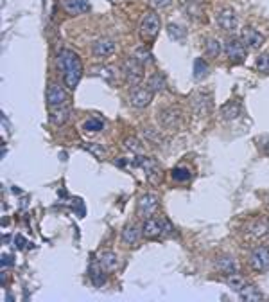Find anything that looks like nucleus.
<instances>
[{
    "instance_id": "f257e3e1",
    "label": "nucleus",
    "mask_w": 269,
    "mask_h": 302,
    "mask_svg": "<svg viewBox=\"0 0 269 302\" xmlns=\"http://www.w3.org/2000/svg\"><path fill=\"white\" fill-rule=\"evenodd\" d=\"M58 65L63 70V81L68 88L74 90L81 81V76H83V63H81L79 56L75 54L74 51H63L58 54Z\"/></svg>"
},
{
    "instance_id": "f03ea898",
    "label": "nucleus",
    "mask_w": 269,
    "mask_h": 302,
    "mask_svg": "<svg viewBox=\"0 0 269 302\" xmlns=\"http://www.w3.org/2000/svg\"><path fill=\"white\" fill-rule=\"evenodd\" d=\"M170 232H172V226L163 218H147L142 226V234L146 238H158V236H165Z\"/></svg>"
},
{
    "instance_id": "7ed1b4c3",
    "label": "nucleus",
    "mask_w": 269,
    "mask_h": 302,
    "mask_svg": "<svg viewBox=\"0 0 269 302\" xmlns=\"http://www.w3.org/2000/svg\"><path fill=\"white\" fill-rule=\"evenodd\" d=\"M160 24H162L160 16L155 11L146 13L142 16V20H140V36H142V40H155L160 31Z\"/></svg>"
},
{
    "instance_id": "20e7f679",
    "label": "nucleus",
    "mask_w": 269,
    "mask_h": 302,
    "mask_svg": "<svg viewBox=\"0 0 269 302\" xmlns=\"http://www.w3.org/2000/svg\"><path fill=\"white\" fill-rule=\"evenodd\" d=\"M122 76L127 85L137 87V85H140V81L144 78V65H140L134 58H127L122 63Z\"/></svg>"
},
{
    "instance_id": "39448f33",
    "label": "nucleus",
    "mask_w": 269,
    "mask_h": 302,
    "mask_svg": "<svg viewBox=\"0 0 269 302\" xmlns=\"http://www.w3.org/2000/svg\"><path fill=\"white\" fill-rule=\"evenodd\" d=\"M137 166H140L146 171V178L151 183H160L162 180V169H160L158 162L153 157H137Z\"/></svg>"
},
{
    "instance_id": "423d86ee",
    "label": "nucleus",
    "mask_w": 269,
    "mask_h": 302,
    "mask_svg": "<svg viewBox=\"0 0 269 302\" xmlns=\"http://www.w3.org/2000/svg\"><path fill=\"white\" fill-rule=\"evenodd\" d=\"M158 123L165 130H176L182 123V111L176 106H167L158 111Z\"/></svg>"
},
{
    "instance_id": "0eeeda50",
    "label": "nucleus",
    "mask_w": 269,
    "mask_h": 302,
    "mask_svg": "<svg viewBox=\"0 0 269 302\" xmlns=\"http://www.w3.org/2000/svg\"><path fill=\"white\" fill-rule=\"evenodd\" d=\"M158 211V196L156 195H144L142 198L139 200V207H137V214L140 218L147 219L153 218Z\"/></svg>"
},
{
    "instance_id": "6e6552de",
    "label": "nucleus",
    "mask_w": 269,
    "mask_h": 302,
    "mask_svg": "<svg viewBox=\"0 0 269 302\" xmlns=\"http://www.w3.org/2000/svg\"><path fill=\"white\" fill-rule=\"evenodd\" d=\"M225 52L230 58V61L234 63H241L246 58V45L242 44V40H237V38H228L225 42Z\"/></svg>"
},
{
    "instance_id": "1a4fd4ad",
    "label": "nucleus",
    "mask_w": 269,
    "mask_h": 302,
    "mask_svg": "<svg viewBox=\"0 0 269 302\" xmlns=\"http://www.w3.org/2000/svg\"><path fill=\"white\" fill-rule=\"evenodd\" d=\"M192 108H194L196 116H208L212 111V94L210 92H198V94H194L192 96Z\"/></svg>"
},
{
    "instance_id": "9d476101",
    "label": "nucleus",
    "mask_w": 269,
    "mask_h": 302,
    "mask_svg": "<svg viewBox=\"0 0 269 302\" xmlns=\"http://www.w3.org/2000/svg\"><path fill=\"white\" fill-rule=\"evenodd\" d=\"M249 265L255 272H265L269 270V248L267 247H258L251 252L249 255Z\"/></svg>"
},
{
    "instance_id": "9b49d317",
    "label": "nucleus",
    "mask_w": 269,
    "mask_h": 302,
    "mask_svg": "<svg viewBox=\"0 0 269 302\" xmlns=\"http://www.w3.org/2000/svg\"><path fill=\"white\" fill-rule=\"evenodd\" d=\"M151 101H153V92L147 87H139V85H137V87L131 90L129 103L133 104L134 108H146Z\"/></svg>"
},
{
    "instance_id": "f8f14e48",
    "label": "nucleus",
    "mask_w": 269,
    "mask_h": 302,
    "mask_svg": "<svg viewBox=\"0 0 269 302\" xmlns=\"http://www.w3.org/2000/svg\"><path fill=\"white\" fill-rule=\"evenodd\" d=\"M67 103V92L60 87V85L51 83L47 88V104L51 108H60L65 106Z\"/></svg>"
},
{
    "instance_id": "ddd939ff",
    "label": "nucleus",
    "mask_w": 269,
    "mask_h": 302,
    "mask_svg": "<svg viewBox=\"0 0 269 302\" xmlns=\"http://www.w3.org/2000/svg\"><path fill=\"white\" fill-rule=\"evenodd\" d=\"M241 40L242 44L248 49H260L264 45V36L253 27H244L241 32Z\"/></svg>"
},
{
    "instance_id": "4468645a",
    "label": "nucleus",
    "mask_w": 269,
    "mask_h": 302,
    "mask_svg": "<svg viewBox=\"0 0 269 302\" xmlns=\"http://www.w3.org/2000/svg\"><path fill=\"white\" fill-rule=\"evenodd\" d=\"M215 20H217V25L222 29V31H235L237 29V16L232 9H222V11L217 13L215 16Z\"/></svg>"
},
{
    "instance_id": "2eb2a0df",
    "label": "nucleus",
    "mask_w": 269,
    "mask_h": 302,
    "mask_svg": "<svg viewBox=\"0 0 269 302\" xmlns=\"http://www.w3.org/2000/svg\"><path fill=\"white\" fill-rule=\"evenodd\" d=\"M115 47H117L115 40H111V38H99L94 44V56H97V58H108V56H111L115 52Z\"/></svg>"
},
{
    "instance_id": "dca6fc26",
    "label": "nucleus",
    "mask_w": 269,
    "mask_h": 302,
    "mask_svg": "<svg viewBox=\"0 0 269 302\" xmlns=\"http://www.w3.org/2000/svg\"><path fill=\"white\" fill-rule=\"evenodd\" d=\"M215 268H217L219 274L226 275V277L239 272L237 261H235L234 257H230V255H222V257H219L217 261H215Z\"/></svg>"
},
{
    "instance_id": "f3484780",
    "label": "nucleus",
    "mask_w": 269,
    "mask_h": 302,
    "mask_svg": "<svg viewBox=\"0 0 269 302\" xmlns=\"http://www.w3.org/2000/svg\"><path fill=\"white\" fill-rule=\"evenodd\" d=\"M97 261H99V265L106 272H115V270H119V267H120V259L115 252H103Z\"/></svg>"
},
{
    "instance_id": "a211bd4d",
    "label": "nucleus",
    "mask_w": 269,
    "mask_h": 302,
    "mask_svg": "<svg viewBox=\"0 0 269 302\" xmlns=\"http://www.w3.org/2000/svg\"><path fill=\"white\" fill-rule=\"evenodd\" d=\"M63 9L68 15L75 16L86 13L90 9V4H88V0H63Z\"/></svg>"
},
{
    "instance_id": "6ab92c4d",
    "label": "nucleus",
    "mask_w": 269,
    "mask_h": 302,
    "mask_svg": "<svg viewBox=\"0 0 269 302\" xmlns=\"http://www.w3.org/2000/svg\"><path fill=\"white\" fill-rule=\"evenodd\" d=\"M241 116V104L237 101H228L221 106V117L225 121H234Z\"/></svg>"
},
{
    "instance_id": "aec40b11",
    "label": "nucleus",
    "mask_w": 269,
    "mask_h": 302,
    "mask_svg": "<svg viewBox=\"0 0 269 302\" xmlns=\"http://www.w3.org/2000/svg\"><path fill=\"white\" fill-rule=\"evenodd\" d=\"M68 119H70V108H67V106L52 108L51 123L54 124V126H61V124H65Z\"/></svg>"
},
{
    "instance_id": "412c9836",
    "label": "nucleus",
    "mask_w": 269,
    "mask_h": 302,
    "mask_svg": "<svg viewBox=\"0 0 269 302\" xmlns=\"http://www.w3.org/2000/svg\"><path fill=\"white\" fill-rule=\"evenodd\" d=\"M167 87L165 83V78H163V74H160V72H155V74L149 76V80H147V88H149L153 94L155 92H163Z\"/></svg>"
},
{
    "instance_id": "4be33fe9",
    "label": "nucleus",
    "mask_w": 269,
    "mask_h": 302,
    "mask_svg": "<svg viewBox=\"0 0 269 302\" xmlns=\"http://www.w3.org/2000/svg\"><path fill=\"white\" fill-rule=\"evenodd\" d=\"M104 268L99 265V261L97 262H94L90 267V279H92V282H94L95 286H103L104 282H106V275H104Z\"/></svg>"
},
{
    "instance_id": "5701e85b",
    "label": "nucleus",
    "mask_w": 269,
    "mask_h": 302,
    "mask_svg": "<svg viewBox=\"0 0 269 302\" xmlns=\"http://www.w3.org/2000/svg\"><path fill=\"white\" fill-rule=\"evenodd\" d=\"M92 76H97V78H103L106 81H111L115 78V70L113 67H108V65H95L90 70Z\"/></svg>"
},
{
    "instance_id": "b1692460",
    "label": "nucleus",
    "mask_w": 269,
    "mask_h": 302,
    "mask_svg": "<svg viewBox=\"0 0 269 302\" xmlns=\"http://www.w3.org/2000/svg\"><path fill=\"white\" fill-rule=\"evenodd\" d=\"M133 58L139 61L140 65H144V67H146V65H149V63H153V54H151V51H149V49H146V47L134 49Z\"/></svg>"
},
{
    "instance_id": "393cba45",
    "label": "nucleus",
    "mask_w": 269,
    "mask_h": 302,
    "mask_svg": "<svg viewBox=\"0 0 269 302\" xmlns=\"http://www.w3.org/2000/svg\"><path fill=\"white\" fill-rule=\"evenodd\" d=\"M208 63H206L203 58H198V60L194 61V78L198 81H201V80H205L206 76H208Z\"/></svg>"
},
{
    "instance_id": "a878e982",
    "label": "nucleus",
    "mask_w": 269,
    "mask_h": 302,
    "mask_svg": "<svg viewBox=\"0 0 269 302\" xmlns=\"http://www.w3.org/2000/svg\"><path fill=\"white\" fill-rule=\"evenodd\" d=\"M139 238H140V234H139V231H137V226L127 225L122 231V241L126 243V245H134V243L139 241Z\"/></svg>"
},
{
    "instance_id": "bb28decb",
    "label": "nucleus",
    "mask_w": 269,
    "mask_h": 302,
    "mask_svg": "<svg viewBox=\"0 0 269 302\" xmlns=\"http://www.w3.org/2000/svg\"><path fill=\"white\" fill-rule=\"evenodd\" d=\"M222 47H221V42L215 40V38H208L205 44V52L210 56V58H217L221 54Z\"/></svg>"
},
{
    "instance_id": "cd10ccee",
    "label": "nucleus",
    "mask_w": 269,
    "mask_h": 302,
    "mask_svg": "<svg viewBox=\"0 0 269 302\" xmlns=\"http://www.w3.org/2000/svg\"><path fill=\"white\" fill-rule=\"evenodd\" d=\"M239 297H241V300H260L262 295L260 291H257V288L253 286H244L241 291H239Z\"/></svg>"
},
{
    "instance_id": "c85d7f7f",
    "label": "nucleus",
    "mask_w": 269,
    "mask_h": 302,
    "mask_svg": "<svg viewBox=\"0 0 269 302\" xmlns=\"http://www.w3.org/2000/svg\"><path fill=\"white\" fill-rule=\"evenodd\" d=\"M172 180H174V182H180V183L189 182L190 180V169L189 167H183V166L174 167V169H172Z\"/></svg>"
},
{
    "instance_id": "c756f323",
    "label": "nucleus",
    "mask_w": 269,
    "mask_h": 302,
    "mask_svg": "<svg viewBox=\"0 0 269 302\" xmlns=\"http://www.w3.org/2000/svg\"><path fill=\"white\" fill-rule=\"evenodd\" d=\"M144 137H146L149 142H155V144H160L165 140L162 133H160V130H153V128H144Z\"/></svg>"
},
{
    "instance_id": "7c9ffc66",
    "label": "nucleus",
    "mask_w": 269,
    "mask_h": 302,
    "mask_svg": "<svg viewBox=\"0 0 269 302\" xmlns=\"http://www.w3.org/2000/svg\"><path fill=\"white\" fill-rule=\"evenodd\" d=\"M167 32H169L170 38H172V40H176V42L185 38V29H183L182 25H178V24H169Z\"/></svg>"
},
{
    "instance_id": "2f4dec72",
    "label": "nucleus",
    "mask_w": 269,
    "mask_h": 302,
    "mask_svg": "<svg viewBox=\"0 0 269 302\" xmlns=\"http://www.w3.org/2000/svg\"><path fill=\"white\" fill-rule=\"evenodd\" d=\"M226 282H228V286L232 288V290H235V291H241L242 288H244V279H242V275H239V274L228 275Z\"/></svg>"
},
{
    "instance_id": "473e14b6",
    "label": "nucleus",
    "mask_w": 269,
    "mask_h": 302,
    "mask_svg": "<svg viewBox=\"0 0 269 302\" xmlns=\"http://www.w3.org/2000/svg\"><path fill=\"white\" fill-rule=\"evenodd\" d=\"M104 126V123L99 119V117H92V119H88L86 123H84V130L86 131H101Z\"/></svg>"
},
{
    "instance_id": "72a5a7b5",
    "label": "nucleus",
    "mask_w": 269,
    "mask_h": 302,
    "mask_svg": "<svg viewBox=\"0 0 269 302\" xmlns=\"http://www.w3.org/2000/svg\"><path fill=\"white\" fill-rule=\"evenodd\" d=\"M257 68L264 74H269V52L267 54H262L257 60Z\"/></svg>"
},
{
    "instance_id": "f704fd0d",
    "label": "nucleus",
    "mask_w": 269,
    "mask_h": 302,
    "mask_svg": "<svg viewBox=\"0 0 269 302\" xmlns=\"http://www.w3.org/2000/svg\"><path fill=\"white\" fill-rule=\"evenodd\" d=\"M126 147L127 149H131V151H134V153H142V144H140V140H137V139H126Z\"/></svg>"
},
{
    "instance_id": "c9c22d12",
    "label": "nucleus",
    "mask_w": 269,
    "mask_h": 302,
    "mask_svg": "<svg viewBox=\"0 0 269 302\" xmlns=\"http://www.w3.org/2000/svg\"><path fill=\"white\" fill-rule=\"evenodd\" d=\"M149 4L155 9H163V8H169V6L172 4V0H149Z\"/></svg>"
},
{
    "instance_id": "e433bc0d",
    "label": "nucleus",
    "mask_w": 269,
    "mask_h": 302,
    "mask_svg": "<svg viewBox=\"0 0 269 302\" xmlns=\"http://www.w3.org/2000/svg\"><path fill=\"white\" fill-rule=\"evenodd\" d=\"M86 147H88V149L94 151V153H95L97 157H99V159H103V157H104V149H103V147H97L95 144H92V142H88Z\"/></svg>"
},
{
    "instance_id": "4c0bfd02",
    "label": "nucleus",
    "mask_w": 269,
    "mask_h": 302,
    "mask_svg": "<svg viewBox=\"0 0 269 302\" xmlns=\"http://www.w3.org/2000/svg\"><path fill=\"white\" fill-rule=\"evenodd\" d=\"M15 241L18 243V248H24L25 245H27V241H25V239L22 238V236H16V238H15Z\"/></svg>"
},
{
    "instance_id": "58836bf2",
    "label": "nucleus",
    "mask_w": 269,
    "mask_h": 302,
    "mask_svg": "<svg viewBox=\"0 0 269 302\" xmlns=\"http://www.w3.org/2000/svg\"><path fill=\"white\" fill-rule=\"evenodd\" d=\"M11 257H9V255H4V257H2V265H4V267H9V265H11Z\"/></svg>"
},
{
    "instance_id": "ea45409f",
    "label": "nucleus",
    "mask_w": 269,
    "mask_h": 302,
    "mask_svg": "<svg viewBox=\"0 0 269 302\" xmlns=\"http://www.w3.org/2000/svg\"><path fill=\"white\" fill-rule=\"evenodd\" d=\"M262 147H264L265 153H269V140H267V144H262Z\"/></svg>"
}]
</instances>
